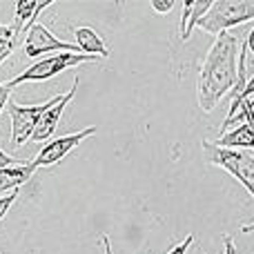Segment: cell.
<instances>
[{"label": "cell", "instance_id": "obj_11", "mask_svg": "<svg viewBox=\"0 0 254 254\" xmlns=\"http://www.w3.org/2000/svg\"><path fill=\"white\" fill-rule=\"evenodd\" d=\"M219 147H228V149H254V121L246 125H239L237 129L225 131L223 136H219L216 140H212Z\"/></svg>", "mask_w": 254, "mask_h": 254}, {"label": "cell", "instance_id": "obj_12", "mask_svg": "<svg viewBox=\"0 0 254 254\" xmlns=\"http://www.w3.org/2000/svg\"><path fill=\"white\" fill-rule=\"evenodd\" d=\"M52 4V0L47 2H34V0H20L16 2V25H13V31L16 36L20 34H27L31 25H36V18L43 9H47Z\"/></svg>", "mask_w": 254, "mask_h": 254}, {"label": "cell", "instance_id": "obj_21", "mask_svg": "<svg viewBox=\"0 0 254 254\" xmlns=\"http://www.w3.org/2000/svg\"><path fill=\"white\" fill-rule=\"evenodd\" d=\"M254 96V76L250 80H248V85H246V89H243V94L241 96H237V98H252Z\"/></svg>", "mask_w": 254, "mask_h": 254}, {"label": "cell", "instance_id": "obj_22", "mask_svg": "<svg viewBox=\"0 0 254 254\" xmlns=\"http://www.w3.org/2000/svg\"><path fill=\"white\" fill-rule=\"evenodd\" d=\"M246 45H248V49L254 54V27L250 29V34H248V38H246Z\"/></svg>", "mask_w": 254, "mask_h": 254}, {"label": "cell", "instance_id": "obj_20", "mask_svg": "<svg viewBox=\"0 0 254 254\" xmlns=\"http://www.w3.org/2000/svg\"><path fill=\"white\" fill-rule=\"evenodd\" d=\"M223 246H225L223 254H237V246H234L232 237H223Z\"/></svg>", "mask_w": 254, "mask_h": 254}, {"label": "cell", "instance_id": "obj_15", "mask_svg": "<svg viewBox=\"0 0 254 254\" xmlns=\"http://www.w3.org/2000/svg\"><path fill=\"white\" fill-rule=\"evenodd\" d=\"M16 198H18V190L11 192V194H7V196H0V221L4 219V214L9 212V207L16 203Z\"/></svg>", "mask_w": 254, "mask_h": 254}, {"label": "cell", "instance_id": "obj_14", "mask_svg": "<svg viewBox=\"0 0 254 254\" xmlns=\"http://www.w3.org/2000/svg\"><path fill=\"white\" fill-rule=\"evenodd\" d=\"M16 43H18L16 31H13L11 27H7V25H0V65H2V63L13 54Z\"/></svg>", "mask_w": 254, "mask_h": 254}, {"label": "cell", "instance_id": "obj_16", "mask_svg": "<svg viewBox=\"0 0 254 254\" xmlns=\"http://www.w3.org/2000/svg\"><path fill=\"white\" fill-rule=\"evenodd\" d=\"M22 163H27L25 158L9 156V154H4L2 149H0V170H2V167H11V165H22Z\"/></svg>", "mask_w": 254, "mask_h": 254}, {"label": "cell", "instance_id": "obj_19", "mask_svg": "<svg viewBox=\"0 0 254 254\" xmlns=\"http://www.w3.org/2000/svg\"><path fill=\"white\" fill-rule=\"evenodd\" d=\"M9 96H11V89L0 83V114H2V110L9 105Z\"/></svg>", "mask_w": 254, "mask_h": 254}, {"label": "cell", "instance_id": "obj_10", "mask_svg": "<svg viewBox=\"0 0 254 254\" xmlns=\"http://www.w3.org/2000/svg\"><path fill=\"white\" fill-rule=\"evenodd\" d=\"M36 170H38V167H36L34 163H22V165L2 167V170H0V194L16 192L20 185H25L27 181L34 176Z\"/></svg>", "mask_w": 254, "mask_h": 254}, {"label": "cell", "instance_id": "obj_1", "mask_svg": "<svg viewBox=\"0 0 254 254\" xmlns=\"http://www.w3.org/2000/svg\"><path fill=\"white\" fill-rule=\"evenodd\" d=\"M239 38L230 31L216 36L201 69H198V105L203 112H212L216 103L237 87L239 80Z\"/></svg>", "mask_w": 254, "mask_h": 254}, {"label": "cell", "instance_id": "obj_5", "mask_svg": "<svg viewBox=\"0 0 254 254\" xmlns=\"http://www.w3.org/2000/svg\"><path fill=\"white\" fill-rule=\"evenodd\" d=\"M61 98H63V94H58V96L49 98L47 103H40V105H18V103L9 101L7 112L11 116V145L13 147H22L27 140H31L43 114L49 107L56 105Z\"/></svg>", "mask_w": 254, "mask_h": 254}, {"label": "cell", "instance_id": "obj_24", "mask_svg": "<svg viewBox=\"0 0 254 254\" xmlns=\"http://www.w3.org/2000/svg\"><path fill=\"white\" fill-rule=\"evenodd\" d=\"M241 232H248V234H254V221H252V223H250V225H243V228H241Z\"/></svg>", "mask_w": 254, "mask_h": 254}, {"label": "cell", "instance_id": "obj_3", "mask_svg": "<svg viewBox=\"0 0 254 254\" xmlns=\"http://www.w3.org/2000/svg\"><path fill=\"white\" fill-rule=\"evenodd\" d=\"M203 152L210 165H216L221 170L230 172L243 188L254 196V156L241 149L219 147L212 140H203Z\"/></svg>", "mask_w": 254, "mask_h": 254}, {"label": "cell", "instance_id": "obj_17", "mask_svg": "<svg viewBox=\"0 0 254 254\" xmlns=\"http://www.w3.org/2000/svg\"><path fill=\"white\" fill-rule=\"evenodd\" d=\"M192 243H194V237L190 234V237H185L183 241L179 243V246H174V248H172V250L167 252V254H188V250L192 248Z\"/></svg>", "mask_w": 254, "mask_h": 254}, {"label": "cell", "instance_id": "obj_2", "mask_svg": "<svg viewBox=\"0 0 254 254\" xmlns=\"http://www.w3.org/2000/svg\"><path fill=\"white\" fill-rule=\"evenodd\" d=\"M248 20H254V0H216L196 27L212 36H221Z\"/></svg>", "mask_w": 254, "mask_h": 254}, {"label": "cell", "instance_id": "obj_23", "mask_svg": "<svg viewBox=\"0 0 254 254\" xmlns=\"http://www.w3.org/2000/svg\"><path fill=\"white\" fill-rule=\"evenodd\" d=\"M101 241H103V246H105V254H114V252H112L110 237H107V234H101Z\"/></svg>", "mask_w": 254, "mask_h": 254}, {"label": "cell", "instance_id": "obj_7", "mask_svg": "<svg viewBox=\"0 0 254 254\" xmlns=\"http://www.w3.org/2000/svg\"><path fill=\"white\" fill-rule=\"evenodd\" d=\"M52 52H67V54H83L78 45L71 43H63L61 38L52 34L45 25L36 22L29 27V31L25 34V54L29 58H38L43 54H52Z\"/></svg>", "mask_w": 254, "mask_h": 254}, {"label": "cell", "instance_id": "obj_6", "mask_svg": "<svg viewBox=\"0 0 254 254\" xmlns=\"http://www.w3.org/2000/svg\"><path fill=\"white\" fill-rule=\"evenodd\" d=\"M96 131H98L96 127H85V129L76 131V134H67V136L52 138L49 143L43 145V149L36 154V158L31 163H34L36 167H52V165H56V163H61L63 158L71 152V149H76L80 143H83V140H87L89 136H94Z\"/></svg>", "mask_w": 254, "mask_h": 254}, {"label": "cell", "instance_id": "obj_18", "mask_svg": "<svg viewBox=\"0 0 254 254\" xmlns=\"http://www.w3.org/2000/svg\"><path fill=\"white\" fill-rule=\"evenodd\" d=\"M152 9L158 13H167L174 9V0H152Z\"/></svg>", "mask_w": 254, "mask_h": 254}, {"label": "cell", "instance_id": "obj_8", "mask_svg": "<svg viewBox=\"0 0 254 254\" xmlns=\"http://www.w3.org/2000/svg\"><path fill=\"white\" fill-rule=\"evenodd\" d=\"M78 76L74 78V83H71V89L67 94H63V98L56 103L54 107H49L47 112L43 114V119L38 121V127H36V131H34V136H31V140L34 143H45L47 140L49 143V138L54 136V131H56V127L58 123H61V116H63V112H65V107L71 103V98L76 96V89H78Z\"/></svg>", "mask_w": 254, "mask_h": 254}, {"label": "cell", "instance_id": "obj_4", "mask_svg": "<svg viewBox=\"0 0 254 254\" xmlns=\"http://www.w3.org/2000/svg\"><path fill=\"white\" fill-rule=\"evenodd\" d=\"M101 61V56H89V54H54V56H47L43 61L34 63L31 67H27L25 71L11 78L7 83L9 89L18 87L22 83H40V80H49L54 76H58L61 71H67L71 67L80 65V63H96Z\"/></svg>", "mask_w": 254, "mask_h": 254}, {"label": "cell", "instance_id": "obj_13", "mask_svg": "<svg viewBox=\"0 0 254 254\" xmlns=\"http://www.w3.org/2000/svg\"><path fill=\"white\" fill-rule=\"evenodd\" d=\"M74 36H76V45L80 47V52L83 54H89V56H101V58L110 56V49L105 47L103 38L92 29V27H76Z\"/></svg>", "mask_w": 254, "mask_h": 254}, {"label": "cell", "instance_id": "obj_9", "mask_svg": "<svg viewBox=\"0 0 254 254\" xmlns=\"http://www.w3.org/2000/svg\"><path fill=\"white\" fill-rule=\"evenodd\" d=\"M212 0H185L183 2V16L179 22V36L181 40H188L192 36V29L198 25L203 16L210 11Z\"/></svg>", "mask_w": 254, "mask_h": 254}]
</instances>
